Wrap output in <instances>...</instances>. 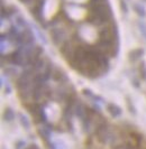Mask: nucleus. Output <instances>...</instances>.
<instances>
[{"mask_svg":"<svg viewBox=\"0 0 146 149\" xmlns=\"http://www.w3.org/2000/svg\"><path fill=\"white\" fill-rule=\"evenodd\" d=\"M109 111L111 112V114H114V117H116V116H119L120 113V110L117 107H114V106H109Z\"/></svg>","mask_w":146,"mask_h":149,"instance_id":"f257e3e1","label":"nucleus"},{"mask_svg":"<svg viewBox=\"0 0 146 149\" xmlns=\"http://www.w3.org/2000/svg\"><path fill=\"white\" fill-rule=\"evenodd\" d=\"M5 119L8 120V121H10V120L13 119V113L10 109H8V110L6 111V113H5Z\"/></svg>","mask_w":146,"mask_h":149,"instance_id":"f03ea898","label":"nucleus"},{"mask_svg":"<svg viewBox=\"0 0 146 149\" xmlns=\"http://www.w3.org/2000/svg\"><path fill=\"white\" fill-rule=\"evenodd\" d=\"M22 123H23L26 128H29V122H28V120H27L25 117H23V116H22Z\"/></svg>","mask_w":146,"mask_h":149,"instance_id":"7ed1b4c3","label":"nucleus"},{"mask_svg":"<svg viewBox=\"0 0 146 149\" xmlns=\"http://www.w3.org/2000/svg\"><path fill=\"white\" fill-rule=\"evenodd\" d=\"M24 146H25V141H19L17 144V146H16V149H20L22 147H24Z\"/></svg>","mask_w":146,"mask_h":149,"instance_id":"20e7f679","label":"nucleus"}]
</instances>
